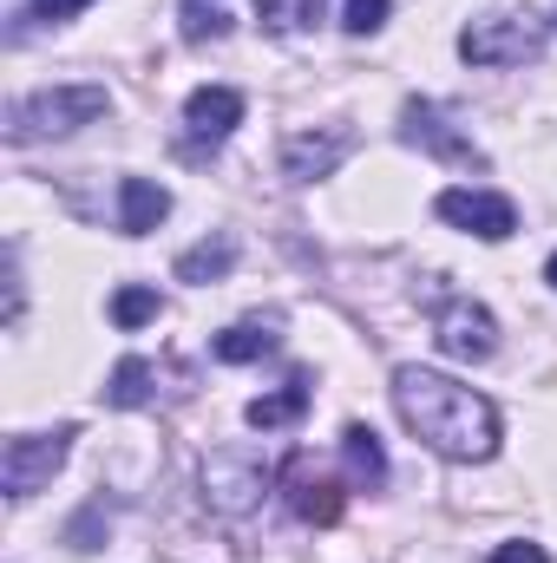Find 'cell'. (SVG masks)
Masks as SVG:
<instances>
[{"mask_svg":"<svg viewBox=\"0 0 557 563\" xmlns=\"http://www.w3.org/2000/svg\"><path fill=\"white\" fill-rule=\"evenodd\" d=\"M545 282H551V288H557V256H551V263H545Z\"/></svg>","mask_w":557,"mask_h":563,"instance_id":"cb8c5ba5","label":"cell"},{"mask_svg":"<svg viewBox=\"0 0 557 563\" xmlns=\"http://www.w3.org/2000/svg\"><path fill=\"white\" fill-rule=\"evenodd\" d=\"M79 7H92V0H33V13H40V20H73Z\"/></svg>","mask_w":557,"mask_h":563,"instance_id":"603a6c76","label":"cell"},{"mask_svg":"<svg viewBox=\"0 0 557 563\" xmlns=\"http://www.w3.org/2000/svg\"><path fill=\"white\" fill-rule=\"evenodd\" d=\"M401 139L419 144V151H433V157H446V164H479L472 132H459L452 112H446V106H426V99H414V106L401 112Z\"/></svg>","mask_w":557,"mask_h":563,"instance_id":"30bf717a","label":"cell"},{"mask_svg":"<svg viewBox=\"0 0 557 563\" xmlns=\"http://www.w3.org/2000/svg\"><path fill=\"white\" fill-rule=\"evenodd\" d=\"M276 485H282V498H288V511H295L302 525H335V518H341V505H348V498H341V485H335L308 452H295V459L282 465Z\"/></svg>","mask_w":557,"mask_h":563,"instance_id":"9c48e42d","label":"cell"},{"mask_svg":"<svg viewBox=\"0 0 557 563\" xmlns=\"http://www.w3.org/2000/svg\"><path fill=\"white\" fill-rule=\"evenodd\" d=\"M302 413H308V374H288L276 394L250 400V413H243V420L256 426V432H282V426H295Z\"/></svg>","mask_w":557,"mask_h":563,"instance_id":"5bb4252c","label":"cell"},{"mask_svg":"<svg viewBox=\"0 0 557 563\" xmlns=\"http://www.w3.org/2000/svg\"><path fill=\"white\" fill-rule=\"evenodd\" d=\"M348 151H354V132H348V125H335V132H295V139L282 144V170H288L295 184H315V177H328Z\"/></svg>","mask_w":557,"mask_h":563,"instance_id":"8fae6325","label":"cell"},{"mask_svg":"<svg viewBox=\"0 0 557 563\" xmlns=\"http://www.w3.org/2000/svg\"><path fill=\"white\" fill-rule=\"evenodd\" d=\"M387 7H394V0H348V7H341V26H348L354 40H361V33H381V26H387Z\"/></svg>","mask_w":557,"mask_h":563,"instance_id":"44dd1931","label":"cell"},{"mask_svg":"<svg viewBox=\"0 0 557 563\" xmlns=\"http://www.w3.org/2000/svg\"><path fill=\"white\" fill-rule=\"evenodd\" d=\"M433 341H439V354H452V361H485V354L499 347V321H492V308L452 295V301L433 314Z\"/></svg>","mask_w":557,"mask_h":563,"instance_id":"ba28073f","label":"cell"},{"mask_svg":"<svg viewBox=\"0 0 557 563\" xmlns=\"http://www.w3.org/2000/svg\"><path fill=\"white\" fill-rule=\"evenodd\" d=\"M545 53V20L538 13H485L459 33L466 66H525Z\"/></svg>","mask_w":557,"mask_h":563,"instance_id":"3957f363","label":"cell"},{"mask_svg":"<svg viewBox=\"0 0 557 563\" xmlns=\"http://www.w3.org/2000/svg\"><path fill=\"white\" fill-rule=\"evenodd\" d=\"M177 20H184V40H190V46H204V40H223V33H230V13H223V7H210V0H184V7H177Z\"/></svg>","mask_w":557,"mask_h":563,"instance_id":"d6986e66","label":"cell"},{"mask_svg":"<svg viewBox=\"0 0 557 563\" xmlns=\"http://www.w3.org/2000/svg\"><path fill=\"white\" fill-rule=\"evenodd\" d=\"M263 492H270V465L256 459V452H210L204 459V505L217 511V518H250L256 505H263Z\"/></svg>","mask_w":557,"mask_h":563,"instance_id":"277c9868","label":"cell"},{"mask_svg":"<svg viewBox=\"0 0 557 563\" xmlns=\"http://www.w3.org/2000/svg\"><path fill=\"white\" fill-rule=\"evenodd\" d=\"M164 217H171V190L164 184H151V177H125L119 184V230L125 236H151Z\"/></svg>","mask_w":557,"mask_h":563,"instance_id":"4fadbf2b","label":"cell"},{"mask_svg":"<svg viewBox=\"0 0 557 563\" xmlns=\"http://www.w3.org/2000/svg\"><path fill=\"white\" fill-rule=\"evenodd\" d=\"M243 125V92L237 86H197L190 99H184V157H204V151H217V144L230 139Z\"/></svg>","mask_w":557,"mask_h":563,"instance_id":"52a82bcc","label":"cell"},{"mask_svg":"<svg viewBox=\"0 0 557 563\" xmlns=\"http://www.w3.org/2000/svg\"><path fill=\"white\" fill-rule=\"evenodd\" d=\"M341 465H348V485H354V492H381V485H387V452H381V432L354 420L348 432H341Z\"/></svg>","mask_w":557,"mask_h":563,"instance_id":"7c38bea8","label":"cell"},{"mask_svg":"<svg viewBox=\"0 0 557 563\" xmlns=\"http://www.w3.org/2000/svg\"><path fill=\"white\" fill-rule=\"evenodd\" d=\"M73 426H59V432H26V439H7V452H0V485H7V498H33L59 465H66V452H73Z\"/></svg>","mask_w":557,"mask_h":563,"instance_id":"5b68a950","label":"cell"},{"mask_svg":"<svg viewBox=\"0 0 557 563\" xmlns=\"http://www.w3.org/2000/svg\"><path fill=\"white\" fill-rule=\"evenodd\" d=\"M492 563H551V558H545V544H525V538H518V544H499Z\"/></svg>","mask_w":557,"mask_h":563,"instance_id":"7402d4cb","label":"cell"},{"mask_svg":"<svg viewBox=\"0 0 557 563\" xmlns=\"http://www.w3.org/2000/svg\"><path fill=\"white\" fill-rule=\"evenodd\" d=\"M157 308H164V301H157V288H144V282H132V288L112 295V321H119V328H144V321H157Z\"/></svg>","mask_w":557,"mask_h":563,"instance_id":"ffe728a7","label":"cell"},{"mask_svg":"<svg viewBox=\"0 0 557 563\" xmlns=\"http://www.w3.org/2000/svg\"><path fill=\"white\" fill-rule=\"evenodd\" d=\"M230 269H237V236H210L177 256V282H223Z\"/></svg>","mask_w":557,"mask_h":563,"instance_id":"9a60e30c","label":"cell"},{"mask_svg":"<svg viewBox=\"0 0 557 563\" xmlns=\"http://www.w3.org/2000/svg\"><path fill=\"white\" fill-rule=\"evenodd\" d=\"M256 20L270 33H302V26L321 20V0H256Z\"/></svg>","mask_w":557,"mask_h":563,"instance_id":"ac0fdd59","label":"cell"},{"mask_svg":"<svg viewBox=\"0 0 557 563\" xmlns=\"http://www.w3.org/2000/svg\"><path fill=\"white\" fill-rule=\"evenodd\" d=\"M433 210H439L452 230L479 236V243H505V236L518 230V210H512V197H499V190H439Z\"/></svg>","mask_w":557,"mask_h":563,"instance_id":"8992f818","label":"cell"},{"mask_svg":"<svg viewBox=\"0 0 557 563\" xmlns=\"http://www.w3.org/2000/svg\"><path fill=\"white\" fill-rule=\"evenodd\" d=\"M144 400H151V361H139V354H125V361L112 367V380H106V407L132 413V407H144Z\"/></svg>","mask_w":557,"mask_h":563,"instance_id":"e0dca14e","label":"cell"},{"mask_svg":"<svg viewBox=\"0 0 557 563\" xmlns=\"http://www.w3.org/2000/svg\"><path fill=\"white\" fill-rule=\"evenodd\" d=\"M112 112V92L106 86H46L33 99H13L7 106V139L13 144H40V139H66L92 119Z\"/></svg>","mask_w":557,"mask_h":563,"instance_id":"7a4b0ae2","label":"cell"},{"mask_svg":"<svg viewBox=\"0 0 557 563\" xmlns=\"http://www.w3.org/2000/svg\"><path fill=\"white\" fill-rule=\"evenodd\" d=\"M210 347H217V361L243 367V361H263V354H276V328H263V321H237V328H223Z\"/></svg>","mask_w":557,"mask_h":563,"instance_id":"2e32d148","label":"cell"},{"mask_svg":"<svg viewBox=\"0 0 557 563\" xmlns=\"http://www.w3.org/2000/svg\"><path fill=\"white\" fill-rule=\"evenodd\" d=\"M394 413L419 445H433L439 459L479 465L499 452V407L485 394H472L452 374L433 367H394Z\"/></svg>","mask_w":557,"mask_h":563,"instance_id":"6da1fadb","label":"cell"}]
</instances>
